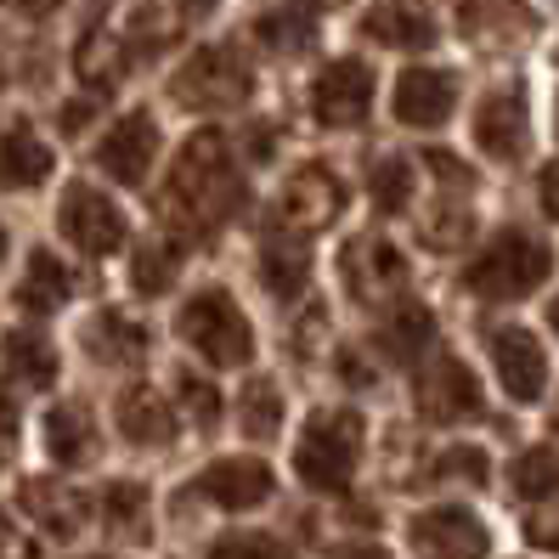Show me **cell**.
Listing matches in <instances>:
<instances>
[{"label":"cell","mask_w":559,"mask_h":559,"mask_svg":"<svg viewBox=\"0 0 559 559\" xmlns=\"http://www.w3.org/2000/svg\"><path fill=\"white\" fill-rule=\"evenodd\" d=\"M170 204L187 210L192 226H221L243 204V181L233 170V142L204 130V136H192L187 153L176 158V176H170Z\"/></svg>","instance_id":"6da1fadb"},{"label":"cell","mask_w":559,"mask_h":559,"mask_svg":"<svg viewBox=\"0 0 559 559\" xmlns=\"http://www.w3.org/2000/svg\"><path fill=\"white\" fill-rule=\"evenodd\" d=\"M554 272V249L532 233H503V238H491V249L469 266V294H480V300H525L543 277Z\"/></svg>","instance_id":"7a4b0ae2"},{"label":"cell","mask_w":559,"mask_h":559,"mask_svg":"<svg viewBox=\"0 0 559 559\" xmlns=\"http://www.w3.org/2000/svg\"><path fill=\"white\" fill-rule=\"evenodd\" d=\"M361 457V418L356 413H317L294 447V469L311 491H345Z\"/></svg>","instance_id":"3957f363"},{"label":"cell","mask_w":559,"mask_h":559,"mask_svg":"<svg viewBox=\"0 0 559 559\" xmlns=\"http://www.w3.org/2000/svg\"><path fill=\"white\" fill-rule=\"evenodd\" d=\"M181 340L199 356H210L215 368H243L254 356V328L233 294H221V288H204L181 306Z\"/></svg>","instance_id":"277c9868"},{"label":"cell","mask_w":559,"mask_h":559,"mask_svg":"<svg viewBox=\"0 0 559 559\" xmlns=\"http://www.w3.org/2000/svg\"><path fill=\"white\" fill-rule=\"evenodd\" d=\"M176 103L181 108H233L254 91V69L233 46H204L187 57V69L176 74Z\"/></svg>","instance_id":"5b68a950"},{"label":"cell","mask_w":559,"mask_h":559,"mask_svg":"<svg viewBox=\"0 0 559 559\" xmlns=\"http://www.w3.org/2000/svg\"><path fill=\"white\" fill-rule=\"evenodd\" d=\"M368 108H373V74H368V62L340 57V62H328V69L317 74V85H311V114H317V124L350 130V124L368 119Z\"/></svg>","instance_id":"8992f818"},{"label":"cell","mask_w":559,"mask_h":559,"mask_svg":"<svg viewBox=\"0 0 559 559\" xmlns=\"http://www.w3.org/2000/svg\"><path fill=\"white\" fill-rule=\"evenodd\" d=\"M57 226H62V238H69L74 249L85 254H114L124 243V215L119 204L108 199V192H96V187H69V199H62L57 210Z\"/></svg>","instance_id":"52a82bcc"},{"label":"cell","mask_w":559,"mask_h":559,"mask_svg":"<svg viewBox=\"0 0 559 559\" xmlns=\"http://www.w3.org/2000/svg\"><path fill=\"white\" fill-rule=\"evenodd\" d=\"M407 537L418 548V559H486L491 537H486V525L469 514V509H424L413 525H407Z\"/></svg>","instance_id":"ba28073f"},{"label":"cell","mask_w":559,"mask_h":559,"mask_svg":"<svg viewBox=\"0 0 559 559\" xmlns=\"http://www.w3.org/2000/svg\"><path fill=\"white\" fill-rule=\"evenodd\" d=\"M418 407L424 418L436 424H457V418H475L480 413V384L457 356H436L430 368L418 373Z\"/></svg>","instance_id":"9c48e42d"},{"label":"cell","mask_w":559,"mask_h":559,"mask_svg":"<svg viewBox=\"0 0 559 559\" xmlns=\"http://www.w3.org/2000/svg\"><path fill=\"white\" fill-rule=\"evenodd\" d=\"M283 215L294 233H322V226H334L345 215V187L334 170H322V164H306V170H294V181L283 187Z\"/></svg>","instance_id":"30bf717a"},{"label":"cell","mask_w":559,"mask_h":559,"mask_svg":"<svg viewBox=\"0 0 559 559\" xmlns=\"http://www.w3.org/2000/svg\"><path fill=\"white\" fill-rule=\"evenodd\" d=\"M475 142L486 158L514 164L532 142V114H525V91H491L475 108Z\"/></svg>","instance_id":"8fae6325"},{"label":"cell","mask_w":559,"mask_h":559,"mask_svg":"<svg viewBox=\"0 0 559 559\" xmlns=\"http://www.w3.org/2000/svg\"><path fill=\"white\" fill-rule=\"evenodd\" d=\"M153 158H158V124L147 114H124L108 136L96 142V164H103L114 181H124V187L147 181Z\"/></svg>","instance_id":"7c38bea8"},{"label":"cell","mask_w":559,"mask_h":559,"mask_svg":"<svg viewBox=\"0 0 559 559\" xmlns=\"http://www.w3.org/2000/svg\"><path fill=\"white\" fill-rule=\"evenodd\" d=\"M491 368H498L514 402H537L548 390V356H543L537 334H525V328H498L491 334Z\"/></svg>","instance_id":"4fadbf2b"},{"label":"cell","mask_w":559,"mask_h":559,"mask_svg":"<svg viewBox=\"0 0 559 559\" xmlns=\"http://www.w3.org/2000/svg\"><path fill=\"white\" fill-rule=\"evenodd\" d=\"M457 108V80L447 69H407L396 80V119L413 130H441Z\"/></svg>","instance_id":"5bb4252c"},{"label":"cell","mask_w":559,"mask_h":559,"mask_svg":"<svg viewBox=\"0 0 559 559\" xmlns=\"http://www.w3.org/2000/svg\"><path fill=\"white\" fill-rule=\"evenodd\" d=\"M199 491L215 503V509H260L272 498V469L266 464H254V457H221L215 469H204Z\"/></svg>","instance_id":"9a60e30c"},{"label":"cell","mask_w":559,"mask_h":559,"mask_svg":"<svg viewBox=\"0 0 559 559\" xmlns=\"http://www.w3.org/2000/svg\"><path fill=\"white\" fill-rule=\"evenodd\" d=\"M361 28H368V40L396 46V51H424L436 40V17L424 0H373Z\"/></svg>","instance_id":"2e32d148"},{"label":"cell","mask_w":559,"mask_h":559,"mask_svg":"<svg viewBox=\"0 0 559 559\" xmlns=\"http://www.w3.org/2000/svg\"><path fill=\"white\" fill-rule=\"evenodd\" d=\"M51 142H40L28 124H12L0 136V187L7 192H35L46 176H51Z\"/></svg>","instance_id":"e0dca14e"},{"label":"cell","mask_w":559,"mask_h":559,"mask_svg":"<svg viewBox=\"0 0 559 559\" xmlns=\"http://www.w3.org/2000/svg\"><path fill=\"white\" fill-rule=\"evenodd\" d=\"M345 272H350V288H356V300H379V294H396L407 266H402V254L390 249L384 238H368V243H350L345 249Z\"/></svg>","instance_id":"ac0fdd59"},{"label":"cell","mask_w":559,"mask_h":559,"mask_svg":"<svg viewBox=\"0 0 559 559\" xmlns=\"http://www.w3.org/2000/svg\"><path fill=\"white\" fill-rule=\"evenodd\" d=\"M317 28H322V7H317V0H288V7H277V12H266L254 23V35L266 40L272 51H283V57H300V51H311Z\"/></svg>","instance_id":"d6986e66"},{"label":"cell","mask_w":559,"mask_h":559,"mask_svg":"<svg viewBox=\"0 0 559 559\" xmlns=\"http://www.w3.org/2000/svg\"><path fill=\"white\" fill-rule=\"evenodd\" d=\"M85 350L96 361H108V368H130V361L147 350V328L119 317V311H103V317H91V328H85Z\"/></svg>","instance_id":"ffe728a7"},{"label":"cell","mask_w":559,"mask_h":559,"mask_svg":"<svg viewBox=\"0 0 559 559\" xmlns=\"http://www.w3.org/2000/svg\"><path fill=\"white\" fill-rule=\"evenodd\" d=\"M260 272H266V288L272 294H300L306 288V272H311V254H306V233H277L260 243Z\"/></svg>","instance_id":"44dd1931"},{"label":"cell","mask_w":559,"mask_h":559,"mask_svg":"<svg viewBox=\"0 0 559 559\" xmlns=\"http://www.w3.org/2000/svg\"><path fill=\"white\" fill-rule=\"evenodd\" d=\"M464 35L509 46L520 35H532V12H525V0H469L464 7Z\"/></svg>","instance_id":"7402d4cb"},{"label":"cell","mask_w":559,"mask_h":559,"mask_svg":"<svg viewBox=\"0 0 559 559\" xmlns=\"http://www.w3.org/2000/svg\"><path fill=\"white\" fill-rule=\"evenodd\" d=\"M119 430L136 447H164L176 436V418L164 413V402L153 396V390H124L119 396Z\"/></svg>","instance_id":"603a6c76"},{"label":"cell","mask_w":559,"mask_h":559,"mask_svg":"<svg viewBox=\"0 0 559 559\" xmlns=\"http://www.w3.org/2000/svg\"><path fill=\"white\" fill-rule=\"evenodd\" d=\"M69 266L51 254V249H35L28 254V277H23V288H17V300L28 306V311H51V306H62L69 300Z\"/></svg>","instance_id":"cb8c5ba5"},{"label":"cell","mask_w":559,"mask_h":559,"mask_svg":"<svg viewBox=\"0 0 559 559\" xmlns=\"http://www.w3.org/2000/svg\"><path fill=\"white\" fill-rule=\"evenodd\" d=\"M91 447H96V430H91V418L80 407L46 413V452L57 457V464H85Z\"/></svg>","instance_id":"d4e9b609"},{"label":"cell","mask_w":559,"mask_h":559,"mask_svg":"<svg viewBox=\"0 0 559 559\" xmlns=\"http://www.w3.org/2000/svg\"><path fill=\"white\" fill-rule=\"evenodd\" d=\"M0 356H7V368H12L23 384H51V379H57V350H51L40 334H12Z\"/></svg>","instance_id":"484cf974"},{"label":"cell","mask_w":559,"mask_h":559,"mask_svg":"<svg viewBox=\"0 0 559 559\" xmlns=\"http://www.w3.org/2000/svg\"><path fill=\"white\" fill-rule=\"evenodd\" d=\"M368 187H373V204H379L384 215L407 210V204H413V164H407V158H384V164H373Z\"/></svg>","instance_id":"4316f807"},{"label":"cell","mask_w":559,"mask_h":559,"mask_svg":"<svg viewBox=\"0 0 559 559\" xmlns=\"http://www.w3.org/2000/svg\"><path fill=\"white\" fill-rule=\"evenodd\" d=\"M514 491L520 498H554L559 491V457L548 447H532L525 457H514Z\"/></svg>","instance_id":"83f0119b"},{"label":"cell","mask_w":559,"mask_h":559,"mask_svg":"<svg viewBox=\"0 0 559 559\" xmlns=\"http://www.w3.org/2000/svg\"><path fill=\"white\" fill-rule=\"evenodd\" d=\"M430 334H436V328H430V311H424V306H402L396 317L384 322V345L396 356H418L424 345H430Z\"/></svg>","instance_id":"f1b7e54d"},{"label":"cell","mask_w":559,"mask_h":559,"mask_svg":"<svg viewBox=\"0 0 559 559\" xmlns=\"http://www.w3.org/2000/svg\"><path fill=\"white\" fill-rule=\"evenodd\" d=\"M238 407H243V430L249 436H272L283 424V396H277V384H266V379H254Z\"/></svg>","instance_id":"f546056e"},{"label":"cell","mask_w":559,"mask_h":559,"mask_svg":"<svg viewBox=\"0 0 559 559\" xmlns=\"http://www.w3.org/2000/svg\"><path fill=\"white\" fill-rule=\"evenodd\" d=\"M170 272H176V249L147 243V249L136 254V288H142V294H164V288H170Z\"/></svg>","instance_id":"4dcf8cb0"},{"label":"cell","mask_w":559,"mask_h":559,"mask_svg":"<svg viewBox=\"0 0 559 559\" xmlns=\"http://www.w3.org/2000/svg\"><path fill=\"white\" fill-rule=\"evenodd\" d=\"M210 559H288V554H283V543H277V537H260V532H238V537L215 543V554H210Z\"/></svg>","instance_id":"1f68e13d"},{"label":"cell","mask_w":559,"mask_h":559,"mask_svg":"<svg viewBox=\"0 0 559 559\" xmlns=\"http://www.w3.org/2000/svg\"><path fill=\"white\" fill-rule=\"evenodd\" d=\"M80 74H85V80H96V91H108V85L124 74V57H114V46H108V40H103V46L85 40V51H80Z\"/></svg>","instance_id":"d6a6232c"},{"label":"cell","mask_w":559,"mask_h":559,"mask_svg":"<svg viewBox=\"0 0 559 559\" xmlns=\"http://www.w3.org/2000/svg\"><path fill=\"white\" fill-rule=\"evenodd\" d=\"M436 475H447V480H486V452L480 447H452V452H441V464H436Z\"/></svg>","instance_id":"836d02e7"},{"label":"cell","mask_w":559,"mask_h":559,"mask_svg":"<svg viewBox=\"0 0 559 559\" xmlns=\"http://www.w3.org/2000/svg\"><path fill=\"white\" fill-rule=\"evenodd\" d=\"M181 402L192 407V418H199V424H215L221 418V396H215L204 379H192V373H181Z\"/></svg>","instance_id":"e575fe53"},{"label":"cell","mask_w":559,"mask_h":559,"mask_svg":"<svg viewBox=\"0 0 559 559\" xmlns=\"http://www.w3.org/2000/svg\"><path fill=\"white\" fill-rule=\"evenodd\" d=\"M525 537H532L537 548H554L559 554V509H543L532 525H525Z\"/></svg>","instance_id":"d590c367"},{"label":"cell","mask_w":559,"mask_h":559,"mask_svg":"<svg viewBox=\"0 0 559 559\" xmlns=\"http://www.w3.org/2000/svg\"><path fill=\"white\" fill-rule=\"evenodd\" d=\"M537 187H543V210H548V215L559 221V164H548V170H543V181H537Z\"/></svg>","instance_id":"8d00e7d4"},{"label":"cell","mask_w":559,"mask_h":559,"mask_svg":"<svg viewBox=\"0 0 559 559\" xmlns=\"http://www.w3.org/2000/svg\"><path fill=\"white\" fill-rule=\"evenodd\" d=\"M249 153H254V158L272 153V124H254V130H249Z\"/></svg>","instance_id":"74e56055"},{"label":"cell","mask_w":559,"mask_h":559,"mask_svg":"<svg viewBox=\"0 0 559 559\" xmlns=\"http://www.w3.org/2000/svg\"><path fill=\"white\" fill-rule=\"evenodd\" d=\"M334 559H390L384 548H368V543H356V548H340Z\"/></svg>","instance_id":"f35d334b"},{"label":"cell","mask_w":559,"mask_h":559,"mask_svg":"<svg viewBox=\"0 0 559 559\" xmlns=\"http://www.w3.org/2000/svg\"><path fill=\"white\" fill-rule=\"evenodd\" d=\"M17 413H12V396H7V384H0V430H12Z\"/></svg>","instance_id":"ab89813d"},{"label":"cell","mask_w":559,"mask_h":559,"mask_svg":"<svg viewBox=\"0 0 559 559\" xmlns=\"http://www.w3.org/2000/svg\"><path fill=\"white\" fill-rule=\"evenodd\" d=\"M176 7H181L187 17H204V12H215V0H176Z\"/></svg>","instance_id":"60d3db41"},{"label":"cell","mask_w":559,"mask_h":559,"mask_svg":"<svg viewBox=\"0 0 559 559\" xmlns=\"http://www.w3.org/2000/svg\"><path fill=\"white\" fill-rule=\"evenodd\" d=\"M548 322H554V334H559V300H554V306H548Z\"/></svg>","instance_id":"b9f144b4"},{"label":"cell","mask_w":559,"mask_h":559,"mask_svg":"<svg viewBox=\"0 0 559 559\" xmlns=\"http://www.w3.org/2000/svg\"><path fill=\"white\" fill-rule=\"evenodd\" d=\"M0 249H7V238H0Z\"/></svg>","instance_id":"7bdbcfd3"}]
</instances>
